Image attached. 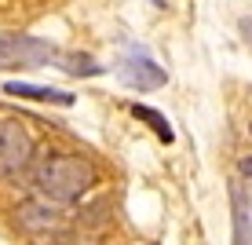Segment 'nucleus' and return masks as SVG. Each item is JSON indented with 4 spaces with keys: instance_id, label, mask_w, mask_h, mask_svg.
I'll list each match as a JSON object with an SVG mask.
<instances>
[{
    "instance_id": "11",
    "label": "nucleus",
    "mask_w": 252,
    "mask_h": 245,
    "mask_svg": "<svg viewBox=\"0 0 252 245\" xmlns=\"http://www.w3.org/2000/svg\"><path fill=\"white\" fill-rule=\"evenodd\" d=\"M241 172H245V176H252V157H245V161H241Z\"/></svg>"
},
{
    "instance_id": "12",
    "label": "nucleus",
    "mask_w": 252,
    "mask_h": 245,
    "mask_svg": "<svg viewBox=\"0 0 252 245\" xmlns=\"http://www.w3.org/2000/svg\"><path fill=\"white\" fill-rule=\"evenodd\" d=\"M154 4H158V7H161V4H164V0H154Z\"/></svg>"
},
{
    "instance_id": "3",
    "label": "nucleus",
    "mask_w": 252,
    "mask_h": 245,
    "mask_svg": "<svg viewBox=\"0 0 252 245\" xmlns=\"http://www.w3.org/2000/svg\"><path fill=\"white\" fill-rule=\"evenodd\" d=\"M117 77L125 88H135V92H154V88H164V70L146 55V48H128L125 59L117 63Z\"/></svg>"
},
{
    "instance_id": "1",
    "label": "nucleus",
    "mask_w": 252,
    "mask_h": 245,
    "mask_svg": "<svg viewBox=\"0 0 252 245\" xmlns=\"http://www.w3.org/2000/svg\"><path fill=\"white\" fill-rule=\"evenodd\" d=\"M30 179L37 187L40 198L69 205L81 201L88 190L95 187V165L81 154H66V150H40L30 161Z\"/></svg>"
},
{
    "instance_id": "9",
    "label": "nucleus",
    "mask_w": 252,
    "mask_h": 245,
    "mask_svg": "<svg viewBox=\"0 0 252 245\" xmlns=\"http://www.w3.org/2000/svg\"><path fill=\"white\" fill-rule=\"evenodd\" d=\"M230 201H234V242H245L249 238V205H245V190H241V183H234L230 187Z\"/></svg>"
},
{
    "instance_id": "4",
    "label": "nucleus",
    "mask_w": 252,
    "mask_h": 245,
    "mask_svg": "<svg viewBox=\"0 0 252 245\" xmlns=\"http://www.w3.org/2000/svg\"><path fill=\"white\" fill-rule=\"evenodd\" d=\"M59 48L44 44L37 37H15V33H0V59L4 63H26V66H40V63H55Z\"/></svg>"
},
{
    "instance_id": "13",
    "label": "nucleus",
    "mask_w": 252,
    "mask_h": 245,
    "mask_svg": "<svg viewBox=\"0 0 252 245\" xmlns=\"http://www.w3.org/2000/svg\"><path fill=\"white\" fill-rule=\"evenodd\" d=\"M0 66H4V59H0Z\"/></svg>"
},
{
    "instance_id": "5",
    "label": "nucleus",
    "mask_w": 252,
    "mask_h": 245,
    "mask_svg": "<svg viewBox=\"0 0 252 245\" xmlns=\"http://www.w3.org/2000/svg\"><path fill=\"white\" fill-rule=\"evenodd\" d=\"M55 205H59V201L48 205V198L44 201H26V205L19 209V223L26 227V231H33V234L59 231V227H63V212H59Z\"/></svg>"
},
{
    "instance_id": "8",
    "label": "nucleus",
    "mask_w": 252,
    "mask_h": 245,
    "mask_svg": "<svg viewBox=\"0 0 252 245\" xmlns=\"http://www.w3.org/2000/svg\"><path fill=\"white\" fill-rule=\"evenodd\" d=\"M132 113L139 121H146V125L154 128V136L164 139V143H172L176 139V132H172V125H168V117H164L161 110H154V106H143V103H132Z\"/></svg>"
},
{
    "instance_id": "10",
    "label": "nucleus",
    "mask_w": 252,
    "mask_h": 245,
    "mask_svg": "<svg viewBox=\"0 0 252 245\" xmlns=\"http://www.w3.org/2000/svg\"><path fill=\"white\" fill-rule=\"evenodd\" d=\"M238 26H241V37H245L249 44H252V15H245V19H241Z\"/></svg>"
},
{
    "instance_id": "2",
    "label": "nucleus",
    "mask_w": 252,
    "mask_h": 245,
    "mask_svg": "<svg viewBox=\"0 0 252 245\" xmlns=\"http://www.w3.org/2000/svg\"><path fill=\"white\" fill-rule=\"evenodd\" d=\"M33 161V139L19 121H0V176H19Z\"/></svg>"
},
{
    "instance_id": "7",
    "label": "nucleus",
    "mask_w": 252,
    "mask_h": 245,
    "mask_svg": "<svg viewBox=\"0 0 252 245\" xmlns=\"http://www.w3.org/2000/svg\"><path fill=\"white\" fill-rule=\"evenodd\" d=\"M55 66L63 70V73H69V77H99L102 73V66L95 63L92 55H77V51H59Z\"/></svg>"
},
{
    "instance_id": "6",
    "label": "nucleus",
    "mask_w": 252,
    "mask_h": 245,
    "mask_svg": "<svg viewBox=\"0 0 252 245\" xmlns=\"http://www.w3.org/2000/svg\"><path fill=\"white\" fill-rule=\"evenodd\" d=\"M7 95H19V99H33V103H55V106H73V95L59 92V88H44V84H26V81H7L4 84Z\"/></svg>"
}]
</instances>
